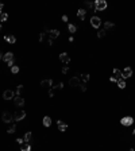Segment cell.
Returning <instances> with one entry per match:
<instances>
[{
  "label": "cell",
  "mask_w": 135,
  "mask_h": 151,
  "mask_svg": "<svg viewBox=\"0 0 135 151\" xmlns=\"http://www.w3.org/2000/svg\"><path fill=\"white\" fill-rule=\"evenodd\" d=\"M7 65H8L9 68H12V66H14V61H11V62H7Z\"/></svg>",
  "instance_id": "cell-39"
},
{
  "label": "cell",
  "mask_w": 135,
  "mask_h": 151,
  "mask_svg": "<svg viewBox=\"0 0 135 151\" xmlns=\"http://www.w3.org/2000/svg\"><path fill=\"white\" fill-rule=\"evenodd\" d=\"M57 124H58V129H60L61 132H65L66 129H68V124H65L62 120H58V121H57Z\"/></svg>",
  "instance_id": "cell-12"
},
{
  "label": "cell",
  "mask_w": 135,
  "mask_h": 151,
  "mask_svg": "<svg viewBox=\"0 0 135 151\" xmlns=\"http://www.w3.org/2000/svg\"><path fill=\"white\" fill-rule=\"evenodd\" d=\"M113 26H115V24H113L112 22H105V23H104V30H107V28H112Z\"/></svg>",
  "instance_id": "cell-25"
},
{
  "label": "cell",
  "mask_w": 135,
  "mask_h": 151,
  "mask_svg": "<svg viewBox=\"0 0 135 151\" xmlns=\"http://www.w3.org/2000/svg\"><path fill=\"white\" fill-rule=\"evenodd\" d=\"M54 88H57V89H62V88H64V82H58V85H57V86H54Z\"/></svg>",
  "instance_id": "cell-32"
},
{
  "label": "cell",
  "mask_w": 135,
  "mask_h": 151,
  "mask_svg": "<svg viewBox=\"0 0 135 151\" xmlns=\"http://www.w3.org/2000/svg\"><path fill=\"white\" fill-rule=\"evenodd\" d=\"M42 123H43L45 127H50V126H51V119H50L49 116H45L43 120H42Z\"/></svg>",
  "instance_id": "cell-16"
},
{
  "label": "cell",
  "mask_w": 135,
  "mask_h": 151,
  "mask_svg": "<svg viewBox=\"0 0 135 151\" xmlns=\"http://www.w3.org/2000/svg\"><path fill=\"white\" fill-rule=\"evenodd\" d=\"M24 117H26L24 111H16V112L14 113V120H16V121H20V120H23Z\"/></svg>",
  "instance_id": "cell-3"
},
{
  "label": "cell",
  "mask_w": 135,
  "mask_h": 151,
  "mask_svg": "<svg viewBox=\"0 0 135 151\" xmlns=\"http://www.w3.org/2000/svg\"><path fill=\"white\" fill-rule=\"evenodd\" d=\"M15 131H16V126H15V124H12V126L7 129V132H8V134H14Z\"/></svg>",
  "instance_id": "cell-27"
},
{
  "label": "cell",
  "mask_w": 135,
  "mask_h": 151,
  "mask_svg": "<svg viewBox=\"0 0 135 151\" xmlns=\"http://www.w3.org/2000/svg\"><path fill=\"white\" fill-rule=\"evenodd\" d=\"M113 76H115L118 80L123 78V77H122V70H119V69H113Z\"/></svg>",
  "instance_id": "cell-19"
},
{
  "label": "cell",
  "mask_w": 135,
  "mask_h": 151,
  "mask_svg": "<svg viewBox=\"0 0 135 151\" xmlns=\"http://www.w3.org/2000/svg\"><path fill=\"white\" fill-rule=\"evenodd\" d=\"M16 142H18L19 144H23V142H24V139H23V138H18V139H16Z\"/></svg>",
  "instance_id": "cell-35"
},
{
  "label": "cell",
  "mask_w": 135,
  "mask_h": 151,
  "mask_svg": "<svg viewBox=\"0 0 135 151\" xmlns=\"http://www.w3.org/2000/svg\"><path fill=\"white\" fill-rule=\"evenodd\" d=\"M116 84H118V86H119L120 89H124V88H126V81H124V78H119Z\"/></svg>",
  "instance_id": "cell-17"
},
{
  "label": "cell",
  "mask_w": 135,
  "mask_h": 151,
  "mask_svg": "<svg viewBox=\"0 0 135 151\" xmlns=\"http://www.w3.org/2000/svg\"><path fill=\"white\" fill-rule=\"evenodd\" d=\"M85 14H87V11H85L84 8H81V9H79V11H77V15L80 16V19H81V20H84V19H85Z\"/></svg>",
  "instance_id": "cell-18"
},
{
  "label": "cell",
  "mask_w": 135,
  "mask_h": 151,
  "mask_svg": "<svg viewBox=\"0 0 135 151\" xmlns=\"http://www.w3.org/2000/svg\"><path fill=\"white\" fill-rule=\"evenodd\" d=\"M4 39H6L9 45H14L16 42V38L14 37V35H6V37H4Z\"/></svg>",
  "instance_id": "cell-14"
},
{
  "label": "cell",
  "mask_w": 135,
  "mask_h": 151,
  "mask_svg": "<svg viewBox=\"0 0 135 151\" xmlns=\"http://www.w3.org/2000/svg\"><path fill=\"white\" fill-rule=\"evenodd\" d=\"M3 57H4V55H3V53H0V60H3Z\"/></svg>",
  "instance_id": "cell-42"
},
{
  "label": "cell",
  "mask_w": 135,
  "mask_h": 151,
  "mask_svg": "<svg viewBox=\"0 0 135 151\" xmlns=\"http://www.w3.org/2000/svg\"><path fill=\"white\" fill-rule=\"evenodd\" d=\"M81 76H82V84L88 82L89 78H91V76H89V74H81Z\"/></svg>",
  "instance_id": "cell-26"
},
{
  "label": "cell",
  "mask_w": 135,
  "mask_h": 151,
  "mask_svg": "<svg viewBox=\"0 0 135 151\" xmlns=\"http://www.w3.org/2000/svg\"><path fill=\"white\" fill-rule=\"evenodd\" d=\"M14 97H15L14 91H11V89L4 91V93H3V98H4V100H11V98H14Z\"/></svg>",
  "instance_id": "cell-5"
},
{
  "label": "cell",
  "mask_w": 135,
  "mask_h": 151,
  "mask_svg": "<svg viewBox=\"0 0 135 151\" xmlns=\"http://www.w3.org/2000/svg\"><path fill=\"white\" fill-rule=\"evenodd\" d=\"M79 86H80V89H81V92H85V91H87V86H85V84H80Z\"/></svg>",
  "instance_id": "cell-31"
},
{
  "label": "cell",
  "mask_w": 135,
  "mask_h": 151,
  "mask_svg": "<svg viewBox=\"0 0 135 151\" xmlns=\"http://www.w3.org/2000/svg\"><path fill=\"white\" fill-rule=\"evenodd\" d=\"M7 19H8V15L1 11V12H0V22H6Z\"/></svg>",
  "instance_id": "cell-21"
},
{
  "label": "cell",
  "mask_w": 135,
  "mask_h": 151,
  "mask_svg": "<svg viewBox=\"0 0 135 151\" xmlns=\"http://www.w3.org/2000/svg\"><path fill=\"white\" fill-rule=\"evenodd\" d=\"M3 60L6 61V62H11V61H14V53L12 51H8V53L4 54Z\"/></svg>",
  "instance_id": "cell-11"
},
{
  "label": "cell",
  "mask_w": 135,
  "mask_h": 151,
  "mask_svg": "<svg viewBox=\"0 0 135 151\" xmlns=\"http://www.w3.org/2000/svg\"><path fill=\"white\" fill-rule=\"evenodd\" d=\"M11 73H14V74H16V73H19V66L14 65L12 68H11Z\"/></svg>",
  "instance_id": "cell-28"
},
{
  "label": "cell",
  "mask_w": 135,
  "mask_h": 151,
  "mask_svg": "<svg viewBox=\"0 0 135 151\" xmlns=\"http://www.w3.org/2000/svg\"><path fill=\"white\" fill-rule=\"evenodd\" d=\"M132 123H134V119L131 116H124L123 119H120V124L124 127H128V126H132Z\"/></svg>",
  "instance_id": "cell-2"
},
{
  "label": "cell",
  "mask_w": 135,
  "mask_h": 151,
  "mask_svg": "<svg viewBox=\"0 0 135 151\" xmlns=\"http://www.w3.org/2000/svg\"><path fill=\"white\" fill-rule=\"evenodd\" d=\"M60 61H61V62H64V63H66V65H68V63L70 62V57L66 53H61V54H60Z\"/></svg>",
  "instance_id": "cell-9"
},
{
  "label": "cell",
  "mask_w": 135,
  "mask_h": 151,
  "mask_svg": "<svg viewBox=\"0 0 135 151\" xmlns=\"http://www.w3.org/2000/svg\"><path fill=\"white\" fill-rule=\"evenodd\" d=\"M130 151H135V150H134V148H131V150H130Z\"/></svg>",
  "instance_id": "cell-44"
},
{
  "label": "cell",
  "mask_w": 135,
  "mask_h": 151,
  "mask_svg": "<svg viewBox=\"0 0 135 151\" xmlns=\"http://www.w3.org/2000/svg\"><path fill=\"white\" fill-rule=\"evenodd\" d=\"M49 35H50V39H56V38L60 37V31L58 30H50Z\"/></svg>",
  "instance_id": "cell-15"
},
{
  "label": "cell",
  "mask_w": 135,
  "mask_h": 151,
  "mask_svg": "<svg viewBox=\"0 0 135 151\" xmlns=\"http://www.w3.org/2000/svg\"><path fill=\"white\" fill-rule=\"evenodd\" d=\"M104 35H105V30H104V28H103V30H100V31L97 32V37H99V38H103Z\"/></svg>",
  "instance_id": "cell-29"
},
{
  "label": "cell",
  "mask_w": 135,
  "mask_h": 151,
  "mask_svg": "<svg viewBox=\"0 0 135 151\" xmlns=\"http://www.w3.org/2000/svg\"><path fill=\"white\" fill-rule=\"evenodd\" d=\"M53 96H54V91L50 89V91H49V97H53Z\"/></svg>",
  "instance_id": "cell-37"
},
{
  "label": "cell",
  "mask_w": 135,
  "mask_h": 151,
  "mask_svg": "<svg viewBox=\"0 0 135 151\" xmlns=\"http://www.w3.org/2000/svg\"><path fill=\"white\" fill-rule=\"evenodd\" d=\"M1 119H3L4 123H11L14 119V116L11 115L9 112H3V115H1Z\"/></svg>",
  "instance_id": "cell-6"
},
{
  "label": "cell",
  "mask_w": 135,
  "mask_h": 151,
  "mask_svg": "<svg viewBox=\"0 0 135 151\" xmlns=\"http://www.w3.org/2000/svg\"><path fill=\"white\" fill-rule=\"evenodd\" d=\"M1 9H3V3H0V12H1Z\"/></svg>",
  "instance_id": "cell-41"
},
{
  "label": "cell",
  "mask_w": 135,
  "mask_h": 151,
  "mask_svg": "<svg viewBox=\"0 0 135 151\" xmlns=\"http://www.w3.org/2000/svg\"><path fill=\"white\" fill-rule=\"evenodd\" d=\"M62 20H64V22H68V16L64 15V16H62Z\"/></svg>",
  "instance_id": "cell-40"
},
{
  "label": "cell",
  "mask_w": 135,
  "mask_h": 151,
  "mask_svg": "<svg viewBox=\"0 0 135 151\" xmlns=\"http://www.w3.org/2000/svg\"><path fill=\"white\" fill-rule=\"evenodd\" d=\"M131 76H132V69H131V68L127 66V68L123 69V72H122V77H123V78H128V77H131Z\"/></svg>",
  "instance_id": "cell-7"
},
{
  "label": "cell",
  "mask_w": 135,
  "mask_h": 151,
  "mask_svg": "<svg viewBox=\"0 0 135 151\" xmlns=\"http://www.w3.org/2000/svg\"><path fill=\"white\" fill-rule=\"evenodd\" d=\"M68 30H69V32H72V34H74V32H76V30H77V28H76V26H74V24H68Z\"/></svg>",
  "instance_id": "cell-24"
},
{
  "label": "cell",
  "mask_w": 135,
  "mask_h": 151,
  "mask_svg": "<svg viewBox=\"0 0 135 151\" xmlns=\"http://www.w3.org/2000/svg\"><path fill=\"white\" fill-rule=\"evenodd\" d=\"M132 135H134V136H135V129H134V131H132Z\"/></svg>",
  "instance_id": "cell-43"
},
{
  "label": "cell",
  "mask_w": 135,
  "mask_h": 151,
  "mask_svg": "<svg viewBox=\"0 0 135 151\" xmlns=\"http://www.w3.org/2000/svg\"><path fill=\"white\" fill-rule=\"evenodd\" d=\"M47 45H49V46H51V45H53V39H47Z\"/></svg>",
  "instance_id": "cell-38"
},
{
  "label": "cell",
  "mask_w": 135,
  "mask_h": 151,
  "mask_svg": "<svg viewBox=\"0 0 135 151\" xmlns=\"http://www.w3.org/2000/svg\"><path fill=\"white\" fill-rule=\"evenodd\" d=\"M22 91H23V85H18V88H16V91H15V96H20Z\"/></svg>",
  "instance_id": "cell-23"
},
{
  "label": "cell",
  "mask_w": 135,
  "mask_h": 151,
  "mask_svg": "<svg viewBox=\"0 0 135 151\" xmlns=\"http://www.w3.org/2000/svg\"><path fill=\"white\" fill-rule=\"evenodd\" d=\"M31 138H32V134H31V132H27V134L24 135V138H23V139H24V142H26V143H28V142L31 140Z\"/></svg>",
  "instance_id": "cell-22"
},
{
  "label": "cell",
  "mask_w": 135,
  "mask_h": 151,
  "mask_svg": "<svg viewBox=\"0 0 135 151\" xmlns=\"http://www.w3.org/2000/svg\"><path fill=\"white\" fill-rule=\"evenodd\" d=\"M68 70H69V68H68V66H64V68H62V73H64V74H66V73H68Z\"/></svg>",
  "instance_id": "cell-34"
},
{
  "label": "cell",
  "mask_w": 135,
  "mask_h": 151,
  "mask_svg": "<svg viewBox=\"0 0 135 151\" xmlns=\"http://www.w3.org/2000/svg\"><path fill=\"white\" fill-rule=\"evenodd\" d=\"M14 101H15V104L18 107H23V105H24V98L20 97V96H15V97H14Z\"/></svg>",
  "instance_id": "cell-10"
},
{
  "label": "cell",
  "mask_w": 135,
  "mask_h": 151,
  "mask_svg": "<svg viewBox=\"0 0 135 151\" xmlns=\"http://www.w3.org/2000/svg\"><path fill=\"white\" fill-rule=\"evenodd\" d=\"M0 31H1V24H0Z\"/></svg>",
  "instance_id": "cell-45"
},
{
  "label": "cell",
  "mask_w": 135,
  "mask_h": 151,
  "mask_svg": "<svg viewBox=\"0 0 135 151\" xmlns=\"http://www.w3.org/2000/svg\"><path fill=\"white\" fill-rule=\"evenodd\" d=\"M84 6L87 7V8H92V7H93V3H91V1H85Z\"/></svg>",
  "instance_id": "cell-30"
},
{
  "label": "cell",
  "mask_w": 135,
  "mask_h": 151,
  "mask_svg": "<svg viewBox=\"0 0 135 151\" xmlns=\"http://www.w3.org/2000/svg\"><path fill=\"white\" fill-rule=\"evenodd\" d=\"M51 85H53V81H51V80H43V81L41 82L42 88H51Z\"/></svg>",
  "instance_id": "cell-13"
},
{
  "label": "cell",
  "mask_w": 135,
  "mask_h": 151,
  "mask_svg": "<svg viewBox=\"0 0 135 151\" xmlns=\"http://www.w3.org/2000/svg\"><path fill=\"white\" fill-rule=\"evenodd\" d=\"M80 84H81V82H80V77H77V76H76V77H72V78L69 80L70 86H79Z\"/></svg>",
  "instance_id": "cell-8"
},
{
  "label": "cell",
  "mask_w": 135,
  "mask_h": 151,
  "mask_svg": "<svg viewBox=\"0 0 135 151\" xmlns=\"http://www.w3.org/2000/svg\"><path fill=\"white\" fill-rule=\"evenodd\" d=\"M20 151H31V146L28 144V143H24V144H22Z\"/></svg>",
  "instance_id": "cell-20"
},
{
  "label": "cell",
  "mask_w": 135,
  "mask_h": 151,
  "mask_svg": "<svg viewBox=\"0 0 135 151\" xmlns=\"http://www.w3.org/2000/svg\"><path fill=\"white\" fill-rule=\"evenodd\" d=\"M91 24H92V27L99 28V27H100V24H101L100 18H99V16H92V18H91Z\"/></svg>",
  "instance_id": "cell-4"
},
{
  "label": "cell",
  "mask_w": 135,
  "mask_h": 151,
  "mask_svg": "<svg viewBox=\"0 0 135 151\" xmlns=\"http://www.w3.org/2000/svg\"><path fill=\"white\" fill-rule=\"evenodd\" d=\"M93 7H95V11L97 12V11H104V9L107 8V1L105 0H96L93 3Z\"/></svg>",
  "instance_id": "cell-1"
},
{
  "label": "cell",
  "mask_w": 135,
  "mask_h": 151,
  "mask_svg": "<svg viewBox=\"0 0 135 151\" xmlns=\"http://www.w3.org/2000/svg\"><path fill=\"white\" fill-rule=\"evenodd\" d=\"M111 82H118V78L115 77V76H111V78H110Z\"/></svg>",
  "instance_id": "cell-33"
},
{
  "label": "cell",
  "mask_w": 135,
  "mask_h": 151,
  "mask_svg": "<svg viewBox=\"0 0 135 151\" xmlns=\"http://www.w3.org/2000/svg\"><path fill=\"white\" fill-rule=\"evenodd\" d=\"M43 39H45V32H41V35H39V41H43Z\"/></svg>",
  "instance_id": "cell-36"
}]
</instances>
